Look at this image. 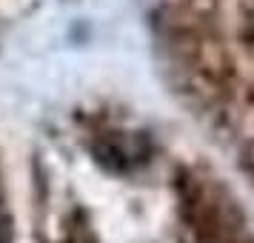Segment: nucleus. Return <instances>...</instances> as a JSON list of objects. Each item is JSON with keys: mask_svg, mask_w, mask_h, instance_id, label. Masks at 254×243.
I'll use <instances>...</instances> for the list:
<instances>
[{"mask_svg": "<svg viewBox=\"0 0 254 243\" xmlns=\"http://www.w3.org/2000/svg\"><path fill=\"white\" fill-rule=\"evenodd\" d=\"M0 243H12V229H9L3 215H0Z\"/></svg>", "mask_w": 254, "mask_h": 243, "instance_id": "nucleus-1", "label": "nucleus"}]
</instances>
